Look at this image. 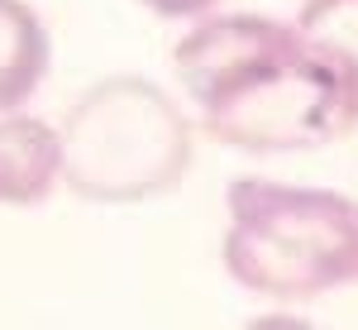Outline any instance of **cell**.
Wrapping results in <instances>:
<instances>
[{
  "label": "cell",
  "instance_id": "1",
  "mask_svg": "<svg viewBox=\"0 0 358 330\" xmlns=\"http://www.w3.org/2000/svg\"><path fill=\"white\" fill-rule=\"evenodd\" d=\"M172 62L215 144L301 153L358 130V96L296 25L268 15H201Z\"/></svg>",
  "mask_w": 358,
  "mask_h": 330
},
{
  "label": "cell",
  "instance_id": "2",
  "mask_svg": "<svg viewBox=\"0 0 358 330\" xmlns=\"http://www.w3.org/2000/svg\"><path fill=\"white\" fill-rule=\"evenodd\" d=\"M224 225V273L273 302H310L358 287V201L330 187L234 177Z\"/></svg>",
  "mask_w": 358,
  "mask_h": 330
},
{
  "label": "cell",
  "instance_id": "3",
  "mask_svg": "<svg viewBox=\"0 0 358 330\" xmlns=\"http://www.w3.org/2000/svg\"><path fill=\"white\" fill-rule=\"evenodd\" d=\"M62 182L96 206H138L172 192L192 167V120L148 77H106L72 101Z\"/></svg>",
  "mask_w": 358,
  "mask_h": 330
},
{
  "label": "cell",
  "instance_id": "4",
  "mask_svg": "<svg viewBox=\"0 0 358 330\" xmlns=\"http://www.w3.org/2000/svg\"><path fill=\"white\" fill-rule=\"evenodd\" d=\"M62 182V144L57 130L0 110V206H43Z\"/></svg>",
  "mask_w": 358,
  "mask_h": 330
},
{
  "label": "cell",
  "instance_id": "5",
  "mask_svg": "<svg viewBox=\"0 0 358 330\" xmlns=\"http://www.w3.org/2000/svg\"><path fill=\"white\" fill-rule=\"evenodd\" d=\"M53 43L24 0H0V110H20L43 86Z\"/></svg>",
  "mask_w": 358,
  "mask_h": 330
},
{
  "label": "cell",
  "instance_id": "6",
  "mask_svg": "<svg viewBox=\"0 0 358 330\" xmlns=\"http://www.w3.org/2000/svg\"><path fill=\"white\" fill-rule=\"evenodd\" d=\"M153 15H163V20H201V15H210L220 0H143Z\"/></svg>",
  "mask_w": 358,
  "mask_h": 330
}]
</instances>
